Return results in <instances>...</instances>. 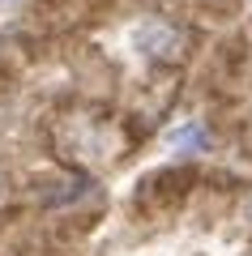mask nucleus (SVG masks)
I'll return each mask as SVG.
<instances>
[{
    "label": "nucleus",
    "mask_w": 252,
    "mask_h": 256,
    "mask_svg": "<svg viewBox=\"0 0 252 256\" xmlns=\"http://www.w3.org/2000/svg\"><path fill=\"white\" fill-rule=\"evenodd\" d=\"M137 47H141L145 56H154V60H175L184 47L180 30L167 26V22H145L141 30H137Z\"/></svg>",
    "instance_id": "1"
},
{
    "label": "nucleus",
    "mask_w": 252,
    "mask_h": 256,
    "mask_svg": "<svg viewBox=\"0 0 252 256\" xmlns=\"http://www.w3.org/2000/svg\"><path fill=\"white\" fill-rule=\"evenodd\" d=\"M167 141H171L175 150H201V146H205V128H201V124L171 128V132H167Z\"/></svg>",
    "instance_id": "2"
},
{
    "label": "nucleus",
    "mask_w": 252,
    "mask_h": 256,
    "mask_svg": "<svg viewBox=\"0 0 252 256\" xmlns=\"http://www.w3.org/2000/svg\"><path fill=\"white\" fill-rule=\"evenodd\" d=\"M0 196H5V175H0Z\"/></svg>",
    "instance_id": "3"
}]
</instances>
